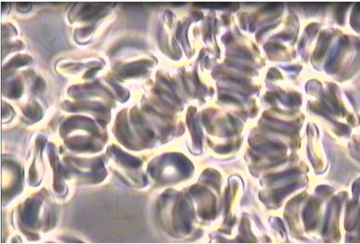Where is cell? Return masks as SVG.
Here are the masks:
<instances>
[{"mask_svg":"<svg viewBox=\"0 0 360 244\" xmlns=\"http://www.w3.org/2000/svg\"><path fill=\"white\" fill-rule=\"evenodd\" d=\"M354 199L360 205V179H356L353 186Z\"/></svg>","mask_w":360,"mask_h":244,"instance_id":"obj_1","label":"cell"}]
</instances>
